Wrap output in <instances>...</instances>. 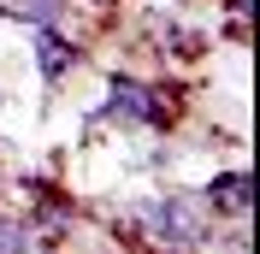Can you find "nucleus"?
Instances as JSON below:
<instances>
[{
  "label": "nucleus",
  "instance_id": "7",
  "mask_svg": "<svg viewBox=\"0 0 260 254\" xmlns=\"http://www.w3.org/2000/svg\"><path fill=\"white\" fill-rule=\"evenodd\" d=\"M83 6H118V0H83Z\"/></svg>",
  "mask_w": 260,
  "mask_h": 254
},
{
  "label": "nucleus",
  "instance_id": "2",
  "mask_svg": "<svg viewBox=\"0 0 260 254\" xmlns=\"http://www.w3.org/2000/svg\"><path fill=\"white\" fill-rule=\"evenodd\" d=\"M95 118L101 124H118V130H166L172 124V101H166L160 83H142V77H130V71H113Z\"/></svg>",
  "mask_w": 260,
  "mask_h": 254
},
{
  "label": "nucleus",
  "instance_id": "1",
  "mask_svg": "<svg viewBox=\"0 0 260 254\" xmlns=\"http://www.w3.org/2000/svg\"><path fill=\"white\" fill-rule=\"evenodd\" d=\"M130 225L142 231L154 248L195 254L219 242V213L207 207L201 189H160V195H136L130 201Z\"/></svg>",
  "mask_w": 260,
  "mask_h": 254
},
{
  "label": "nucleus",
  "instance_id": "5",
  "mask_svg": "<svg viewBox=\"0 0 260 254\" xmlns=\"http://www.w3.org/2000/svg\"><path fill=\"white\" fill-rule=\"evenodd\" d=\"M0 12L18 18L24 30H42V24H65L71 0H0Z\"/></svg>",
  "mask_w": 260,
  "mask_h": 254
},
{
  "label": "nucleus",
  "instance_id": "4",
  "mask_svg": "<svg viewBox=\"0 0 260 254\" xmlns=\"http://www.w3.org/2000/svg\"><path fill=\"white\" fill-rule=\"evenodd\" d=\"M201 195H207V207H213V213L248 219V207H254V177H248L243 166H231V172H213L207 183H201Z\"/></svg>",
  "mask_w": 260,
  "mask_h": 254
},
{
  "label": "nucleus",
  "instance_id": "3",
  "mask_svg": "<svg viewBox=\"0 0 260 254\" xmlns=\"http://www.w3.org/2000/svg\"><path fill=\"white\" fill-rule=\"evenodd\" d=\"M30 59H36L42 89H59V83L83 65V48L65 36V24H42V30H30Z\"/></svg>",
  "mask_w": 260,
  "mask_h": 254
},
{
  "label": "nucleus",
  "instance_id": "6",
  "mask_svg": "<svg viewBox=\"0 0 260 254\" xmlns=\"http://www.w3.org/2000/svg\"><path fill=\"white\" fill-rule=\"evenodd\" d=\"M0 254H36L30 225L18 219V213H6V207H0Z\"/></svg>",
  "mask_w": 260,
  "mask_h": 254
}]
</instances>
